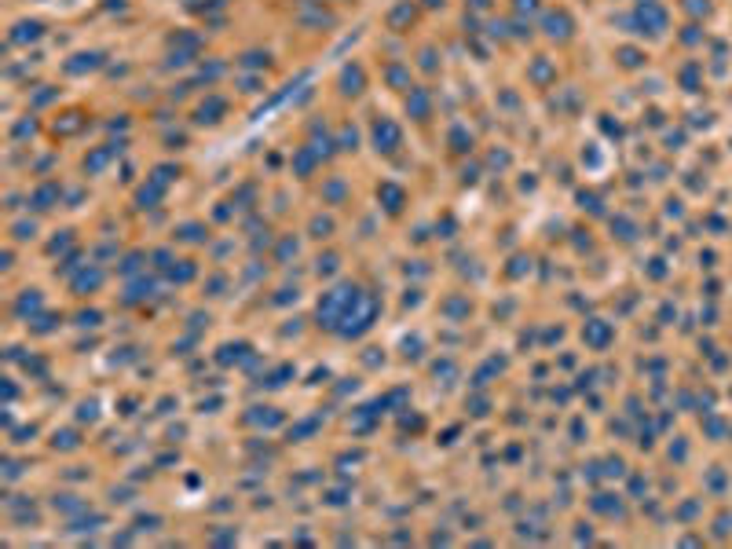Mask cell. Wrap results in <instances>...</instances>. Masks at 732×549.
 Listing matches in <instances>:
<instances>
[{
	"mask_svg": "<svg viewBox=\"0 0 732 549\" xmlns=\"http://www.w3.org/2000/svg\"><path fill=\"white\" fill-rule=\"evenodd\" d=\"M363 297H366V289H363L359 282H352V279L330 286L326 293L319 297V304H315V322H319V326L326 330V333H337L340 322H345V319L355 312V304H359Z\"/></svg>",
	"mask_w": 732,
	"mask_h": 549,
	"instance_id": "1",
	"label": "cell"
},
{
	"mask_svg": "<svg viewBox=\"0 0 732 549\" xmlns=\"http://www.w3.org/2000/svg\"><path fill=\"white\" fill-rule=\"evenodd\" d=\"M55 322H59V315H34L26 326H29V333H52Z\"/></svg>",
	"mask_w": 732,
	"mask_h": 549,
	"instance_id": "35",
	"label": "cell"
},
{
	"mask_svg": "<svg viewBox=\"0 0 732 549\" xmlns=\"http://www.w3.org/2000/svg\"><path fill=\"white\" fill-rule=\"evenodd\" d=\"M381 81H385V88H392V92H410L414 88V70H410V62H403V59H388L385 67H381Z\"/></svg>",
	"mask_w": 732,
	"mask_h": 549,
	"instance_id": "7",
	"label": "cell"
},
{
	"mask_svg": "<svg viewBox=\"0 0 732 549\" xmlns=\"http://www.w3.org/2000/svg\"><path fill=\"white\" fill-rule=\"evenodd\" d=\"M513 11L524 15V19H531V15L542 11V0H513Z\"/></svg>",
	"mask_w": 732,
	"mask_h": 549,
	"instance_id": "38",
	"label": "cell"
},
{
	"mask_svg": "<svg viewBox=\"0 0 732 549\" xmlns=\"http://www.w3.org/2000/svg\"><path fill=\"white\" fill-rule=\"evenodd\" d=\"M26 205L34 209V213H52L55 205H62V183L59 180H41L26 195Z\"/></svg>",
	"mask_w": 732,
	"mask_h": 549,
	"instance_id": "6",
	"label": "cell"
},
{
	"mask_svg": "<svg viewBox=\"0 0 732 549\" xmlns=\"http://www.w3.org/2000/svg\"><path fill=\"white\" fill-rule=\"evenodd\" d=\"M439 312H443L450 322H465L469 315H473V300H469L465 293H454V297H447L443 304H439Z\"/></svg>",
	"mask_w": 732,
	"mask_h": 549,
	"instance_id": "24",
	"label": "cell"
},
{
	"mask_svg": "<svg viewBox=\"0 0 732 549\" xmlns=\"http://www.w3.org/2000/svg\"><path fill=\"white\" fill-rule=\"evenodd\" d=\"M103 282H106V271L99 264H85L70 279V289L77 297H92V293H99V289H103Z\"/></svg>",
	"mask_w": 732,
	"mask_h": 549,
	"instance_id": "12",
	"label": "cell"
},
{
	"mask_svg": "<svg viewBox=\"0 0 732 549\" xmlns=\"http://www.w3.org/2000/svg\"><path fill=\"white\" fill-rule=\"evenodd\" d=\"M121 151H125V143H113V139H110V143H103V147H95L92 154H85V172H88V176L103 172V169H106L110 161L121 154Z\"/></svg>",
	"mask_w": 732,
	"mask_h": 549,
	"instance_id": "18",
	"label": "cell"
},
{
	"mask_svg": "<svg viewBox=\"0 0 732 549\" xmlns=\"http://www.w3.org/2000/svg\"><path fill=\"white\" fill-rule=\"evenodd\" d=\"M403 106H406V118H410V121H417V125L432 121V110H436V103H432V92H429V88H417V85H414L410 92H406Z\"/></svg>",
	"mask_w": 732,
	"mask_h": 549,
	"instance_id": "11",
	"label": "cell"
},
{
	"mask_svg": "<svg viewBox=\"0 0 732 549\" xmlns=\"http://www.w3.org/2000/svg\"><path fill=\"white\" fill-rule=\"evenodd\" d=\"M527 81L534 88H553V85H557V62H553L549 55H534L527 62Z\"/></svg>",
	"mask_w": 732,
	"mask_h": 549,
	"instance_id": "15",
	"label": "cell"
},
{
	"mask_svg": "<svg viewBox=\"0 0 732 549\" xmlns=\"http://www.w3.org/2000/svg\"><path fill=\"white\" fill-rule=\"evenodd\" d=\"M172 242H184V246H205L209 242V223L202 220H184L172 228Z\"/></svg>",
	"mask_w": 732,
	"mask_h": 549,
	"instance_id": "17",
	"label": "cell"
},
{
	"mask_svg": "<svg viewBox=\"0 0 732 549\" xmlns=\"http://www.w3.org/2000/svg\"><path fill=\"white\" fill-rule=\"evenodd\" d=\"M582 341L590 345L593 352H605L612 341H615V326L605 319H586L582 322Z\"/></svg>",
	"mask_w": 732,
	"mask_h": 549,
	"instance_id": "13",
	"label": "cell"
},
{
	"mask_svg": "<svg viewBox=\"0 0 732 549\" xmlns=\"http://www.w3.org/2000/svg\"><path fill=\"white\" fill-rule=\"evenodd\" d=\"M509 165H513V154H509V151H498V147H495L491 154H487V169H498V172H506Z\"/></svg>",
	"mask_w": 732,
	"mask_h": 549,
	"instance_id": "36",
	"label": "cell"
},
{
	"mask_svg": "<svg viewBox=\"0 0 732 549\" xmlns=\"http://www.w3.org/2000/svg\"><path fill=\"white\" fill-rule=\"evenodd\" d=\"M11 238L15 242H26V238H37V223H11Z\"/></svg>",
	"mask_w": 732,
	"mask_h": 549,
	"instance_id": "39",
	"label": "cell"
},
{
	"mask_svg": "<svg viewBox=\"0 0 732 549\" xmlns=\"http://www.w3.org/2000/svg\"><path fill=\"white\" fill-rule=\"evenodd\" d=\"M238 85H242V92H246V95H256V92H264V88H260V85H264V77L253 74V77H242Z\"/></svg>",
	"mask_w": 732,
	"mask_h": 549,
	"instance_id": "44",
	"label": "cell"
},
{
	"mask_svg": "<svg viewBox=\"0 0 732 549\" xmlns=\"http://www.w3.org/2000/svg\"><path fill=\"white\" fill-rule=\"evenodd\" d=\"M322 425V417L315 414V417H308V422H297L289 429V443H304V440H312V432Z\"/></svg>",
	"mask_w": 732,
	"mask_h": 549,
	"instance_id": "29",
	"label": "cell"
},
{
	"mask_svg": "<svg viewBox=\"0 0 732 549\" xmlns=\"http://www.w3.org/2000/svg\"><path fill=\"white\" fill-rule=\"evenodd\" d=\"M246 422H256V425H264V429H275V425H282L286 417L279 414V407H249Z\"/></svg>",
	"mask_w": 732,
	"mask_h": 549,
	"instance_id": "27",
	"label": "cell"
},
{
	"mask_svg": "<svg viewBox=\"0 0 732 549\" xmlns=\"http://www.w3.org/2000/svg\"><path fill=\"white\" fill-rule=\"evenodd\" d=\"M319 198H322V205L340 209V205H348L352 187H348L345 176H326V180H322V187H319Z\"/></svg>",
	"mask_w": 732,
	"mask_h": 549,
	"instance_id": "14",
	"label": "cell"
},
{
	"mask_svg": "<svg viewBox=\"0 0 732 549\" xmlns=\"http://www.w3.org/2000/svg\"><path fill=\"white\" fill-rule=\"evenodd\" d=\"M319 165H322V158H319L312 147H308V143L289 154V169H293V176H297V180H312V176L319 172Z\"/></svg>",
	"mask_w": 732,
	"mask_h": 549,
	"instance_id": "16",
	"label": "cell"
},
{
	"mask_svg": "<svg viewBox=\"0 0 732 549\" xmlns=\"http://www.w3.org/2000/svg\"><path fill=\"white\" fill-rule=\"evenodd\" d=\"M370 147L378 151L381 158L399 154V151H403V128H399V121L385 118V114L373 118V121H370Z\"/></svg>",
	"mask_w": 732,
	"mask_h": 549,
	"instance_id": "2",
	"label": "cell"
},
{
	"mask_svg": "<svg viewBox=\"0 0 732 549\" xmlns=\"http://www.w3.org/2000/svg\"><path fill=\"white\" fill-rule=\"evenodd\" d=\"M11 136H15V139H19V136H37V121H19Z\"/></svg>",
	"mask_w": 732,
	"mask_h": 549,
	"instance_id": "46",
	"label": "cell"
},
{
	"mask_svg": "<svg viewBox=\"0 0 732 549\" xmlns=\"http://www.w3.org/2000/svg\"><path fill=\"white\" fill-rule=\"evenodd\" d=\"M103 62H106V59H103V52H95V48H92V52H77L74 59H67V62H62V70L77 77V74H85V70H88V74H92V70H99Z\"/></svg>",
	"mask_w": 732,
	"mask_h": 549,
	"instance_id": "23",
	"label": "cell"
},
{
	"mask_svg": "<svg viewBox=\"0 0 732 549\" xmlns=\"http://www.w3.org/2000/svg\"><path fill=\"white\" fill-rule=\"evenodd\" d=\"M297 253H301V242L293 238V235H279V246H275V253H271V256H275L279 264H286L289 256H297Z\"/></svg>",
	"mask_w": 732,
	"mask_h": 549,
	"instance_id": "30",
	"label": "cell"
},
{
	"mask_svg": "<svg viewBox=\"0 0 732 549\" xmlns=\"http://www.w3.org/2000/svg\"><path fill=\"white\" fill-rule=\"evenodd\" d=\"M439 52H436V44H421L417 48V70H425L429 77H436L439 74Z\"/></svg>",
	"mask_w": 732,
	"mask_h": 549,
	"instance_id": "28",
	"label": "cell"
},
{
	"mask_svg": "<svg viewBox=\"0 0 732 549\" xmlns=\"http://www.w3.org/2000/svg\"><path fill=\"white\" fill-rule=\"evenodd\" d=\"M41 308H44V297H41V289H22V297L11 304V312L19 315L22 322H29L34 315H41Z\"/></svg>",
	"mask_w": 732,
	"mask_h": 549,
	"instance_id": "22",
	"label": "cell"
},
{
	"mask_svg": "<svg viewBox=\"0 0 732 549\" xmlns=\"http://www.w3.org/2000/svg\"><path fill=\"white\" fill-rule=\"evenodd\" d=\"M70 242H74V231H59V238L52 242V246H48V253H52V256H55V253H62V249H67V246H70Z\"/></svg>",
	"mask_w": 732,
	"mask_h": 549,
	"instance_id": "45",
	"label": "cell"
},
{
	"mask_svg": "<svg viewBox=\"0 0 732 549\" xmlns=\"http://www.w3.org/2000/svg\"><path fill=\"white\" fill-rule=\"evenodd\" d=\"M44 37V22L41 19H22V22H15L11 26V34H8V44H34Z\"/></svg>",
	"mask_w": 732,
	"mask_h": 549,
	"instance_id": "21",
	"label": "cell"
},
{
	"mask_svg": "<svg viewBox=\"0 0 732 549\" xmlns=\"http://www.w3.org/2000/svg\"><path fill=\"white\" fill-rule=\"evenodd\" d=\"M95 417H99V403H95V399L92 403H81V407H77V422H88L92 425Z\"/></svg>",
	"mask_w": 732,
	"mask_h": 549,
	"instance_id": "42",
	"label": "cell"
},
{
	"mask_svg": "<svg viewBox=\"0 0 732 549\" xmlns=\"http://www.w3.org/2000/svg\"><path fill=\"white\" fill-rule=\"evenodd\" d=\"M227 110H231V103L223 99V95H216V92H209L205 99L194 106V125H205V128H213V125H220L223 118H227Z\"/></svg>",
	"mask_w": 732,
	"mask_h": 549,
	"instance_id": "8",
	"label": "cell"
},
{
	"mask_svg": "<svg viewBox=\"0 0 732 549\" xmlns=\"http://www.w3.org/2000/svg\"><path fill=\"white\" fill-rule=\"evenodd\" d=\"M81 443H85V440H81V432H74V429L52 436V447H55V450H77Z\"/></svg>",
	"mask_w": 732,
	"mask_h": 549,
	"instance_id": "33",
	"label": "cell"
},
{
	"mask_svg": "<svg viewBox=\"0 0 732 549\" xmlns=\"http://www.w3.org/2000/svg\"><path fill=\"white\" fill-rule=\"evenodd\" d=\"M238 67H246V70H268L271 67V55L268 52H242L238 55Z\"/></svg>",
	"mask_w": 732,
	"mask_h": 549,
	"instance_id": "32",
	"label": "cell"
},
{
	"mask_svg": "<svg viewBox=\"0 0 732 549\" xmlns=\"http://www.w3.org/2000/svg\"><path fill=\"white\" fill-rule=\"evenodd\" d=\"M165 190L169 187H161L154 176H146V180L136 187V195H132V202H136V209H158V202L165 198Z\"/></svg>",
	"mask_w": 732,
	"mask_h": 549,
	"instance_id": "19",
	"label": "cell"
},
{
	"mask_svg": "<svg viewBox=\"0 0 732 549\" xmlns=\"http://www.w3.org/2000/svg\"><path fill=\"white\" fill-rule=\"evenodd\" d=\"M366 70H363V62L359 59H352V62H345L340 67V74H337V92H340V99H359V95L366 92Z\"/></svg>",
	"mask_w": 732,
	"mask_h": 549,
	"instance_id": "5",
	"label": "cell"
},
{
	"mask_svg": "<svg viewBox=\"0 0 732 549\" xmlns=\"http://www.w3.org/2000/svg\"><path fill=\"white\" fill-rule=\"evenodd\" d=\"M143 260H151V253L136 249V253H128V256H125V260H121V267H118V271L125 274V279H132V274H139V271H143Z\"/></svg>",
	"mask_w": 732,
	"mask_h": 549,
	"instance_id": "31",
	"label": "cell"
},
{
	"mask_svg": "<svg viewBox=\"0 0 732 549\" xmlns=\"http://www.w3.org/2000/svg\"><path fill=\"white\" fill-rule=\"evenodd\" d=\"M633 22L641 26L637 34H644V29H648L652 37H659V34H666V26H670V15H666V8L659 4V0H637Z\"/></svg>",
	"mask_w": 732,
	"mask_h": 549,
	"instance_id": "3",
	"label": "cell"
},
{
	"mask_svg": "<svg viewBox=\"0 0 732 549\" xmlns=\"http://www.w3.org/2000/svg\"><path fill=\"white\" fill-rule=\"evenodd\" d=\"M615 59H619V67L623 70H641L648 55L641 52V48H633V44H623V48H615Z\"/></svg>",
	"mask_w": 732,
	"mask_h": 549,
	"instance_id": "26",
	"label": "cell"
},
{
	"mask_svg": "<svg viewBox=\"0 0 732 549\" xmlns=\"http://www.w3.org/2000/svg\"><path fill=\"white\" fill-rule=\"evenodd\" d=\"M487 407H491V399H487V396H476L473 403L465 399V410L473 414V417H483V414H487Z\"/></svg>",
	"mask_w": 732,
	"mask_h": 549,
	"instance_id": "43",
	"label": "cell"
},
{
	"mask_svg": "<svg viewBox=\"0 0 732 549\" xmlns=\"http://www.w3.org/2000/svg\"><path fill=\"white\" fill-rule=\"evenodd\" d=\"M406 202H410V195H406V187L396 183V180H381L378 183V209H385L388 216H399Z\"/></svg>",
	"mask_w": 732,
	"mask_h": 549,
	"instance_id": "9",
	"label": "cell"
},
{
	"mask_svg": "<svg viewBox=\"0 0 732 549\" xmlns=\"http://www.w3.org/2000/svg\"><path fill=\"white\" fill-rule=\"evenodd\" d=\"M103 322V312H95V308H85V312H77V326L81 330H88V326H99Z\"/></svg>",
	"mask_w": 732,
	"mask_h": 549,
	"instance_id": "40",
	"label": "cell"
},
{
	"mask_svg": "<svg viewBox=\"0 0 732 549\" xmlns=\"http://www.w3.org/2000/svg\"><path fill=\"white\" fill-rule=\"evenodd\" d=\"M421 4H425V8H432V11H436V8H443L447 0H421Z\"/></svg>",
	"mask_w": 732,
	"mask_h": 549,
	"instance_id": "47",
	"label": "cell"
},
{
	"mask_svg": "<svg viewBox=\"0 0 732 549\" xmlns=\"http://www.w3.org/2000/svg\"><path fill=\"white\" fill-rule=\"evenodd\" d=\"M355 143H359V136H355V128H352V125H345V128H340V136H337V147H340V151H352V154H355V151H359V147H355Z\"/></svg>",
	"mask_w": 732,
	"mask_h": 549,
	"instance_id": "37",
	"label": "cell"
},
{
	"mask_svg": "<svg viewBox=\"0 0 732 549\" xmlns=\"http://www.w3.org/2000/svg\"><path fill=\"white\" fill-rule=\"evenodd\" d=\"M414 22H417V0H396L385 11V29H392V34H406Z\"/></svg>",
	"mask_w": 732,
	"mask_h": 549,
	"instance_id": "10",
	"label": "cell"
},
{
	"mask_svg": "<svg viewBox=\"0 0 732 549\" xmlns=\"http://www.w3.org/2000/svg\"><path fill=\"white\" fill-rule=\"evenodd\" d=\"M337 267H340V256H337V253H326V256L319 253V260H315V267H312V271L319 274V279H330V274H333Z\"/></svg>",
	"mask_w": 732,
	"mask_h": 549,
	"instance_id": "34",
	"label": "cell"
},
{
	"mask_svg": "<svg viewBox=\"0 0 732 549\" xmlns=\"http://www.w3.org/2000/svg\"><path fill=\"white\" fill-rule=\"evenodd\" d=\"M612 228H619V231H623V235H619V242H633V238H637V228H633V223H630L626 216H615V220H612Z\"/></svg>",
	"mask_w": 732,
	"mask_h": 549,
	"instance_id": "41",
	"label": "cell"
},
{
	"mask_svg": "<svg viewBox=\"0 0 732 549\" xmlns=\"http://www.w3.org/2000/svg\"><path fill=\"white\" fill-rule=\"evenodd\" d=\"M447 147H450V154H473V147H476V136L469 132V125L454 121V125L447 128Z\"/></svg>",
	"mask_w": 732,
	"mask_h": 549,
	"instance_id": "20",
	"label": "cell"
},
{
	"mask_svg": "<svg viewBox=\"0 0 732 549\" xmlns=\"http://www.w3.org/2000/svg\"><path fill=\"white\" fill-rule=\"evenodd\" d=\"M337 235V223H333V216H322V213H315L312 220H308V238H315V242H330Z\"/></svg>",
	"mask_w": 732,
	"mask_h": 549,
	"instance_id": "25",
	"label": "cell"
},
{
	"mask_svg": "<svg viewBox=\"0 0 732 549\" xmlns=\"http://www.w3.org/2000/svg\"><path fill=\"white\" fill-rule=\"evenodd\" d=\"M542 34L557 44H567L575 37V19L567 15V8H546L542 11Z\"/></svg>",
	"mask_w": 732,
	"mask_h": 549,
	"instance_id": "4",
	"label": "cell"
}]
</instances>
